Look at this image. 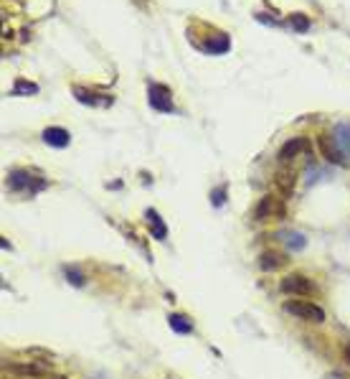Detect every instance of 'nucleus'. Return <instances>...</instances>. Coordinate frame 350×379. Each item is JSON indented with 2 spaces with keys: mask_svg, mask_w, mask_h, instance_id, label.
I'll return each instance as SVG.
<instances>
[{
  "mask_svg": "<svg viewBox=\"0 0 350 379\" xmlns=\"http://www.w3.org/2000/svg\"><path fill=\"white\" fill-rule=\"evenodd\" d=\"M284 311H287L289 316L300 318V321H310V324H322V321H325V311H322L317 303H313V300H302V298L287 300V303H284Z\"/></svg>",
  "mask_w": 350,
  "mask_h": 379,
  "instance_id": "7ed1b4c3",
  "label": "nucleus"
},
{
  "mask_svg": "<svg viewBox=\"0 0 350 379\" xmlns=\"http://www.w3.org/2000/svg\"><path fill=\"white\" fill-rule=\"evenodd\" d=\"M279 239H282V244L289 252H300V249H305V244H308V239H305L300 232H279Z\"/></svg>",
  "mask_w": 350,
  "mask_h": 379,
  "instance_id": "2eb2a0df",
  "label": "nucleus"
},
{
  "mask_svg": "<svg viewBox=\"0 0 350 379\" xmlns=\"http://www.w3.org/2000/svg\"><path fill=\"white\" fill-rule=\"evenodd\" d=\"M43 379H66V377H62V374H46Z\"/></svg>",
  "mask_w": 350,
  "mask_h": 379,
  "instance_id": "4be33fe9",
  "label": "nucleus"
},
{
  "mask_svg": "<svg viewBox=\"0 0 350 379\" xmlns=\"http://www.w3.org/2000/svg\"><path fill=\"white\" fill-rule=\"evenodd\" d=\"M38 92V84H33V81H25V79H18L16 81V87H13V94H36Z\"/></svg>",
  "mask_w": 350,
  "mask_h": 379,
  "instance_id": "a211bd4d",
  "label": "nucleus"
},
{
  "mask_svg": "<svg viewBox=\"0 0 350 379\" xmlns=\"http://www.w3.org/2000/svg\"><path fill=\"white\" fill-rule=\"evenodd\" d=\"M313 150V143H310V137H292V140H287V143L279 148V163L282 166H287V163H292L295 158L305 156V153H310Z\"/></svg>",
  "mask_w": 350,
  "mask_h": 379,
  "instance_id": "423d86ee",
  "label": "nucleus"
},
{
  "mask_svg": "<svg viewBox=\"0 0 350 379\" xmlns=\"http://www.w3.org/2000/svg\"><path fill=\"white\" fill-rule=\"evenodd\" d=\"M295 183H297V174L292 171V166H282L274 174V186L282 199H289L295 193Z\"/></svg>",
  "mask_w": 350,
  "mask_h": 379,
  "instance_id": "6e6552de",
  "label": "nucleus"
},
{
  "mask_svg": "<svg viewBox=\"0 0 350 379\" xmlns=\"http://www.w3.org/2000/svg\"><path fill=\"white\" fill-rule=\"evenodd\" d=\"M287 262H289V260L282 255V252H269V249H267V252H262V255H259V268L267 270V273L282 270L284 265H287Z\"/></svg>",
  "mask_w": 350,
  "mask_h": 379,
  "instance_id": "9b49d317",
  "label": "nucleus"
},
{
  "mask_svg": "<svg viewBox=\"0 0 350 379\" xmlns=\"http://www.w3.org/2000/svg\"><path fill=\"white\" fill-rule=\"evenodd\" d=\"M148 102H150V107H153L155 112H163V115H170V112H175L170 87H165V84H158V81H153V84L148 87Z\"/></svg>",
  "mask_w": 350,
  "mask_h": 379,
  "instance_id": "39448f33",
  "label": "nucleus"
},
{
  "mask_svg": "<svg viewBox=\"0 0 350 379\" xmlns=\"http://www.w3.org/2000/svg\"><path fill=\"white\" fill-rule=\"evenodd\" d=\"M66 280L69 283H74V285H84V275L79 273V270H66Z\"/></svg>",
  "mask_w": 350,
  "mask_h": 379,
  "instance_id": "6ab92c4d",
  "label": "nucleus"
},
{
  "mask_svg": "<svg viewBox=\"0 0 350 379\" xmlns=\"http://www.w3.org/2000/svg\"><path fill=\"white\" fill-rule=\"evenodd\" d=\"M145 219H148L150 232H153L155 239H160V242H163V239L168 237V227H165V222L160 219V214L155 212V209H148V212H145Z\"/></svg>",
  "mask_w": 350,
  "mask_h": 379,
  "instance_id": "4468645a",
  "label": "nucleus"
},
{
  "mask_svg": "<svg viewBox=\"0 0 350 379\" xmlns=\"http://www.w3.org/2000/svg\"><path fill=\"white\" fill-rule=\"evenodd\" d=\"M13 374H18V377L23 379H43L46 374H49V367L46 364H38V361H23V364H11Z\"/></svg>",
  "mask_w": 350,
  "mask_h": 379,
  "instance_id": "1a4fd4ad",
  "label": "nucleus"
},
{
  "mask_svg": "<svg viewBox=\"0 0 350 379\" xmlns=\"http://www.w3.org/2000/svg\"><path fill=\"white\" fill-rule=\"evenodd\" d=\"M223 193H226V188H216L214 193H211V196H214V206H221L223 204Z\"/></svg>",
  "mask_w": 350,
  "mask_h": 379,
  "instance_id": "aec40b11",
  "label": "nucleus"
},
{
  "mask_svg": "<svg viewBox=\"0 0 350 379\" xmlns=\"http://www.w3.org/2000/svg\"><path fill=\"white\" fill-rule=\"evenodd\" d=\"M279 290H282L284 295H292V298H308V295L315 293V285H313V280L305 278L302 273H292V275H287V278H282Z\"/></svg>",
  "mask_w": 350,
  "mask_h": 379,
  "instance_id": "20e7f679",
  "label": "nucleus"
},
{
  "mask_svg": "<svg viewBox=\"0 0 350 379\" xmlns=\"http://www.w3.org/2000/svg\"><path fill=\"white\" fill-rule=\"evenodd\" d=\"M332 137H335V143H338V148L343 150V156L348 158L350 163V125L340 123L332 128Z\"/></svg>",
  "mask_w": 350,
  "mask_h": 379,
  "instance_id": "f8f14e48",
  "label": "nucleus"
},
{
  "mask_svg": "<svg viewBox=\"0 0 350 379\" xmlns=\"http://www.w3.org/2000/svg\"><path fill=\"white\" fill-rule=\"evenodd\" d=\"M46 186H49V181L43 179V176L31 174V171H11V174H8V188H11V191L33 196V193L43 191Z\"/></svg>",
  "mask_w": 350,
  "mask_h": 379,
  "instance_id": "f03ea898",
  "label": "nucleus"
},
{
  "mask_svg": "<svg viewBox=\"0 0 350 379\" xmlns=\"http://www.w3.org/2000/svg\"><path fill=\"white\" fill-rule=\"evenodd\" d=\"M287 217V204L279 193H267L262 199L257 201L252 212V219L257 224H264V222H279V219Z\"/></svg>",
  "mask_w": 350,
  "mask_h": 379,
  "instance_id": "f257e3e1",
  "label": "nucleus"
},
{
  "mask_svg": "<svg viewBox=\"0 0 350 379\" xmlns=\"http://www.w3.org/2000/svg\"><path fill=\"white\" fill-rule=\"evenodd\" d=\"M289 26H292V31H297V33H308L313 23H310L308 16H302V13H292V16H289Z\"/></svg>",
  "mask_w": 350,
  "mask_h": 379,
  "instance_id": "f3484780",
  "label": "nucleus"
},
{
  "mask_svg": "<svg viewBox=\"0 0 350 379\" xmlns=\"http://www.w3.org/2000/svg\"><path fill=\"white\" fill-rule=\"evenodd\" d=\"M168 326H170V329L175 331V334H180V336L193 334V321H191V318L180 316V313H170V316H168Z\"/></svg>",
  "mask_w": 350,
  "mask_h": 379,
  "instance_id": "dca6fc26",
  "label": "nucleus"
},
{
  "mask_svg": "<svg viewBox=\"0 0 350 379\" xmlns=\"http://www.w3.org/2000/svg\"><path fill=\"white\" fill-rule=\"evenodd\" d=\"M320 145V153L325 156V161L335 163V166H348V158L343 156V150L338 148V143H335V137H332V132H322L317 140Z\"/></svg>",
  "mask_w": 350,
  "mask_h": 379,
  "instance_id": "0eeeda50",
  "label": "nucleus"
},
{
  "mask_svg": "<svg viewBox=\"0 0 350 379\" xmlns=\"http://www.w3.org/2000/svg\"><path fill=\"white\" fill-rule=\"evenodd\" d=\"M343 356H345V361L350 364V344H345V349H343Z\"/></svg>",
  "mask_w": 350,
  "mask_h": 379,
  "instance_id": "412c9836",
  "label": "nucleus"
},
{
  "mask_svg": "<svg viewBox=\"0 0 350 379\" xmlns=\"http://www.w3.org/2000/svg\"><path fill=\"white\" fill-rule=\"evenodd\" d=\"M43 143L62 150L71 143V135H69V130H64V128H46V130H43Z\"/></svg>",
  "mask_w": 350,
  "mask_h": 379,
  "instance_id": "9d476101",
  "label": "nucleus"
},
{
  "mask_svg": "<svg viewBox=\"0 0 350 379\" xmlns=\"http://www.w3.org/2000/svg\"><path fill=\"white\" fill-rule=\"evenodd\" d=\"M74 97L81 102V105H89V107H107V105H112V97H107V100H99L97 94L94 92H89L86 87H74Z\"/></svg>",
  "mask_w": 350,
  "mask_h": 379,
  "instance_id": "ddd939ff",
  "label": "nucleus"
}]
</instances>
